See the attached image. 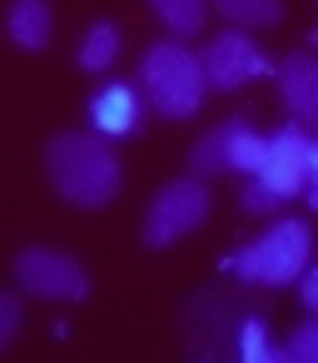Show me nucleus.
Returning <instances> with one entry per match:
<instances>
[{"instance_id": "obj_1", "label": "nucleus", "mask_w": 318, "mask_h": 363, "mask_svg": "<svg viewBox=\"0 0 318 363\" xmlns=\"http://www.w3.org/2000/svg\"><path fill=\"white\" fill-rule=\"evenodd\" d=\"M45 169L50 184L80 209H100L120 194V160L105 145V135H80V130L55 135L45 150Z\"/></svg>"}, {"instance_id": "obj_2", "label": "nucleus", "mask_w": 318, "mask_h": 363, "mask_svg": "<svg viewBox=\"0 0 318 363\" xmlns=\"http://www.w3.org/2000/svg\"><path fill=\"white\" fill-rule=\"evenodd\" d=\"M140 85H144V100H149L159 115L189 120V115H199V105H204L209 75H204V60H199L194 50L164 40V45H149V50H144Z\"/></svg>"}, {"instance_id": "obj_3", "label": "nucleus", "mask_w": 318, "mask_h": 363, "mask_svg": "<svg viewBox=\"0 0 318 363\" xmlns=\"http://www.w3.org/2000/svg\"><path fill=\"white\" fill-rule=\"evenodd\" d=\"M308 254H313V234L303 219H278L263 239H254L239 259H234V274L244 284H293L303 279L308 269Z\"/></svg>"}, {"instance_id": "obj_4", "label": "nucleus", "mask_w": 318, "mask_h": 363, "mask_svg": "<svg viewBox=\"0 0 318 363\" xmlns=\"http://www.w3.org/2000/svg\"><path fill=\"white\" fill-rule=\"evenodd\" d=\"M204 214H209L204 179H199V174L174 179V184H164V189L154 194V204H149V214H144V244H149V249H164V244H174L179 234H189L194 224H204Z\"/></svg>"}, {"instance_id": "obj_5", "label": "nucleus", "mask_w": 318, "mask_h": 363, "mask_svg": "<svg viewBox=\"0 0 318 363\" xmlns=\"http://www.w3.org/2000/svg\"><path fill=\"white\" fill-rule=\"evenodd\" d=\"M16 279L35 298H85L90 294L85 269L70 254H55V249H25V254H16Z\"/></svg>"}, {"instance_id": "obj_6", "label": "nucleus", "mask_w": 318, "mask_h": 363, "mask_svg": "<svg viewBox=\"0 0 318 363\" xmlns=\"http://www.w3.org/2000/svg\"><path fill=\"white\" fill-rule=\"evenodd\" d=\"M308 160H313V135L303 125H288V130L268 135V160H263L259 179L278 199H293V194L308 189Z\"/></svg>"}, {"instance_id": "obj_7", "label": "nucleus", "mask_w": 318, "mask_h": 363, "mask_svg": "<svg viewBox=\"0 0 318 363\" xmlns=\"http://www.w3.org/2000/svg\"><path fill=\"white\" fill-rule=\"evenodd\" d=\"M263 70V55L259 45L244 35V30H224L209 50H204V75H209V90H239L249 75Z\"/></svg>"}, {"instance_id": "obj_8", "label": "nucleus", "mask_w": 318, "mask_h": 363, "mask_svg": "<svg viewBox=\"0 0 318 363\" xmlns=\"http://www.w3.org/2000/svg\"><path fill=\"white\" fill-rule=\"evenodd\" d=\"M278 95H283L288 115L303 130L318 135V60L313 55H303V50L283 55V65H278Z\"/></svg>"}, {"instance_id": "obj_9", "label": "nucleus", "mask_w": 318, "mask_h": 363, "mask_svg": "<svg viewBox=\"0 0 318 363\" xmlns=\"http://www.w3.org/2000/svg\"><path fill=\"white\" fill-rule=\"evenodd\" d=\"M140 115H144V100H140V90L135 85H105L95 100H90V125L110 140V135H130L135 125H140Z\"/></svg>"}, {"instance_id": "obj_10", "label": "nucleus", "mask_w": 318, "mask_h": 363, "mask_svg": "<svg viewBox=\"0 0 318 363\" xmlns=\"http://www.w3.org/2000/svg\"><path fill=\"white\" fill-rule=\"evenodd\" d=\"M6 26H11V40L21 50H45L50 45V6L45 0H16Z\"/></svg>"}, {"instance_id": "obj_11", "label": "nucleus", "mask_w": 318, "mask_h": 363, "mask_svg": "<svg viewBox=\"0 0 318 363\" xmlns=\"http://www.w3.org/2000/svg\"><path fill=\"white\" fill-rule=\"evenodd\" d=\"M229 140H234V120L214 125V130L189 150V174H199V179H219V174H229Z\"/></svg>"}, {"instance_id": "obj_12", "label": "nucleus", "mask_w": 318, "mask_h": 363, "mask_svg": "<svg viewBox=\"0 0 318 363\" xmlns=\"http://www.w3.org/2000/svg\"><path fill=\"white\" fill-rule=\"evenodd\" d=\"M209 6L224 21H234L239 30H263V26L283 21V0H209Z\"/></svg>"}, {"instance_id": "obj_13", "label": "nucleus", "mask_w": 318, "mask_h": 363, "mask_svg": "<svg viewBox=\"0 0 318 363\" xmlns=\"http://www.w3.org/2000/svg\"><path fill=\"white\" fill-rule=\"evenodd\" d=\"M149 11L159 16V26L169 35H199L204 16H209V0H149Z\"/></svg>"}, {"instance_id": "obj_14", "label": "nucleus", "mask_w": 318, "mask_h": 363, "mask_svg": "<svg viewBox=\"0 0 318 363\" xmlns=\"http://www.w3.org/2000/svg\"><path fill=\"white\" fill-rule=\"evenodd\" d=\"M115 60H120V26H110V21L90 26V35L80 40V70L100 75V70H110Z\"/></svg>"}, {"instance_id": "obj_15", "label": "nucleus", "mask_w": 318, "mask_h": 363, "mask_svg": "<svg viewBox=\"0 0 318 363\" xmlns=\"http://www.w3.org/2000/svg\"><path fill=\"white\" fill-rule=\"evenodd\" d=\"M268 160V140L259 130H249V120H234V140H229V169L239 174H259Z\"/></svg>"}, {"instance_id": "obj_16", "label": "nucleus", "mask_w": 318, "mask_h": 363, "mask_svg": "<svg viewBox=\"0 0 318 363\" xmlns=\"http://www.w3.org/2000/svg\"><path fill=\"white\" fill-rule=\"evenodd\" d=\"M234 353H239L244 363H268V358H278V353H273V343H268V328H263V318H249V323L239 328V338H234Z\"/></svg>"}, {"instance_id": "obj_17", "label": "nucleus", "mask_w": 318, "mask_h": 363, "mask_svg": "<svg viewBox=\"0 0 318 363\" xmlns=\"http://www.w3.org/2000/svg\"><path fill=\"white\" fill-rule=\"evenodd\" d=\"M278 358H293V363H318V313H313V323H298L293 333H288V343H283V353Z\"/></svg>"}, {"instance_id": "obj_18", "label": "nucleus", "mask_w": 318, "mask_h": 363, "mask_svg": "<svg viewBox=\"0 0 318 363\" xmlns=\"http://www.w3.org/2000/svg\"><path fill=\"white\" fill-rule=\"evenodd\" d=\"M278 204H283V199H278V194H273V189H268V184L259 179V174H249V189H244V209H249V214H268V209H278Z\"/></svg>"}, {"instance_id": "obj_19", "label": "nucleus", "mask_w": 318, "mask_h": 363, "mask_svg": "<svg viewBox=\"0 0 318 363\" xmlns=\"http://www.w3.org/2000/svg\"><path fill=\"white\" fill-rule=\"evenodd\" d=\"M21 328V298L16 294H0V343H11Z\"/></svg>"}, {"instance_id": "obj_20", "label": "nucleus", "mask_w": 318, "mask_h": 363, "mask_svg": "<svg viewBox=\"0 0 318 363\" xmlns=\"http://www.w3.org/2000/svg\"><path fill=\"white\" fill-rule=\"evenodd\" d=\"M298 294H303V303L318 313V269H303V284H298Z\"/></svg>"}, {"instance_id": "obj_21", "label": "nucleus", "mask_w": 318, "mask_h": 363, "mask_svg": "<svg viewBox=\"0 0 318 363\" xmlns=\"http://www.w3.org/2000/svg\"><path fill=\"white\" fill-rule=\"evenodd\" d=\"M308 199L318 209V135H313V160H308Z\"/></svg>"}]
</instances>
